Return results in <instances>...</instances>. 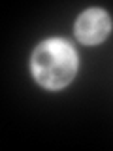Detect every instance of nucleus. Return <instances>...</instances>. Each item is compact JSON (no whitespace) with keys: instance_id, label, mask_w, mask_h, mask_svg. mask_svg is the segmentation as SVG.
Returning a JSON list of instances; mask_svg holds the SVG:
<instances>
[{"instance_id":"nucleus-1","label":"nucleus","mask_w":113,"mask_h":151,"mask_svg":"<svg viewBox=\"0 0 113 151\" xmlns=\"http://www.w3.org/2000/svg\"><path fill=\"white\" fill-rule=\"evenodd\" d=\"M32 72L38 83L47 89H62L77 72V55L64 40L53 38L36 47L32 55Z\"/></svg>"},{"instance_id":"nucleus-2","label":"nucleus","mask_w":113,"mask_h":151,"mask_svg":"<svg viewBox=\"0 0 113 151\" xmlns=\"http://www.w3.org/2000/svg\"><path fill=\"white\" fill-rule=\"evenodd\" d=\"M111 28V21L104 9L98 8H91L85 13H81L75 23V36L79 38V42L87 45H94L109 34Z\"/></svg>"}]
</instances>
